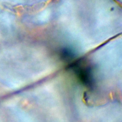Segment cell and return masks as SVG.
I'll use <instances>...</instances> for the list:
<instances>
[]
</instances>
